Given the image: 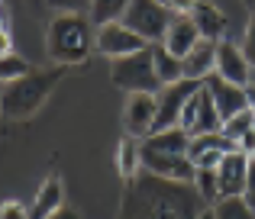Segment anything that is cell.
I'll list each match as a JSON object with an SVG mask.
<instances>
[{
  "label": "cell",
  "instance_id": "obj_19",
  "mask_svg": "<svg viewBox=\"0 0 255 219\" xmlns=\"http://www.w3.org/2000/svg\"><path fill=\"white\" fill-rule=\"evenodd\" d=\"M117 174L123 177L126 184L142 174V142H136V139H129V136L120 139V145H117Z\"/></svg>",
  "mask_w": 255,
  "mask_h": 219
},
{
  "label": "cell",
  "instance_id": "obj_20",
  "mask_svg": "<svg viewBox=\"0 0 255 219\" xmlns=\"http://www.w3.org/2000/svg\"><path fill=\"white\" fill-rule=\"evenodd\" d=\"M152 49V68H155V77L162 87H171V84L184 81V65L181 58H174L165 45H149Z\"/></svg>",
  "mask_w": 255,
  "mask_h": 219
},
{
  "label": "cell",
  "instance_id": "obj_9",
  "mask_svg": "<svg viewBox=\"0 0 255 219\" xmlns=\"http://www.w3.org/2000/svg\"><path fill=\"white\" fill-rule=\"evenodd\" d=\"M142 171L174 184H194V174H197V168L191 164L187 155H162V151L149 148H142Z\"/></svg>",
  "mask_w": 255,
  "mask_h": 219
},
{
  "label": "cell",
  "instance_id": "obj_14",
  "mask_svg": "<svg viewBox=\"0 0 255 219\" xmlns=\"http://www.w3.org/2000/svg\"><path fill=\"white\" fill-rule=\"evenodd\" d=\"M204 87L210 90V97H213V107H217L220 113V119H233L236 113H243V110H249V103H246V90L243 87H236V84H226L223 77H217V74H210L204 81Z\"/></svg>",
  "mask_w": 255,
  "mask_h": 219
},
{
  "label": "cell",
  "instance_id": "obj_10",
  "mask_svg": "<svg viewBox=\"0 0 255 219\" xmlns=\"http://www.w3.org/2000/svg\"><path fill=\"white\" fill-rule=\"evenodd\" d=\"M142 49H149V45H145L132 29H126L123 23H110V26H104V29H97V52L107 55L110 62L129 58V55H136V52H142Z\"/></svg>",
  "mask_w": 255,
  "mask_h": 219
},
{
  "label": "cell",
  "instance_id": "obj_25",
  "mask_svg": "<svg viewBox=\"0 0 255 219\" xmlns=\"http://www.w3.org/2000/svg\"><path fill=\"white\" fill-rule=\"evenodd\" d=\"M26 74H29V65H26L16 52L0 58V84H3V87L13 84V81H19V77H26Z\"/></svg>",
  "mask_w": 255,
  "mask_h": 219
},
{
  "label": "cell",
  "instance_id": "obj_4",
  "mask_svg": "<svg viewBox=\"0 0 255 219\" xmlns=\"http://www.w3.org/2000/svg\"><path fill=\"white\" fill-rule=\"evenodd\" d=\"M171 19H174V13L168 10V3H162V0H129V6H126V13H123L120 23H123L126 29L136 32L145 45H162Z\"/></svg>",
  "mask_w": 255,
  "mask_h": 219
},
{
  "label": "cell",
  "instance_id": "obj_29",
  "mask_svg": "<svg viewBox=\"0 0 255 219\" xmlns=\"http://www.w3.org/2000/svg\"><path fill=\"white\" fill-rule=\"evenodd\" d=\"M243 200L252 207V213H255V158L249 161V181H246V194H243Z\"/></svg>",
  "mask_w": 255,
  "mask_h": 219
},
{
  "label": "cell",
  "instance_id": "obj_30",
  "mask_svg": "<svg viewBox=\"0 0 255 219\" xmlns=\"http://www.w3.org/2000/svg\"><path fill=\"white\" fill-rule=\"evenodd\" d=\"M236 151H243L246 158H255V129H249L243 139L236 142Z\"/></svg>",
  "mask_w": 255,
  "mask_h": 219
},
{
  "label": "cell",
  "instance_id": "obj_6",
  "mask_svg": "<svg viewBox=\"0 0 255 219\" xmlns=\"http://www.w3.org/2000/svg\"><path fill=\"white\" fill-rule=\"evenodd\" d=\"M178 129H184L191 139L210 136V132H220V129H223V119H220L217 107H213V97H210V90H207L204 84H200V87L191 94V100L184 103L181 119H178Z\"/></svg>",
  "mask_w": 255,
  "mask_h": 219
},
{
  "label": "cell",
  "instance_id": "obj_21",
  "mask_svg": "<svg viewBox=\"0 0 255 219\" xmlns=\"http://www.w3.org/2000/svg\"><path fill=\"white\" fill-rule=\"evenodd\" d=\"M187 145H191V136L174 126V129H165V132H152L142 142V148L162 151V155H187Z\"/></svg>",
  "mask_w": 255,
  "mask_h": 219
},
{
  "label": "cell",
  "instance_id": "obj_17",
  "mask_svg": "<svg viewBox=\"0 0 255 219\" xmlns=\"http://www.w3.org/2000/svg\"><path fill=\"white\" fill-rule=\"evenodd\" d=\"M62 200H65L62 181H58L55 174L45 177V181L39 184V190H36V200L29 203V219H49V216H55L58 210H62Z\"/></svg>",
  "mask_w": 255,
  "mask_h": 219
},
{
  "label": "cell",
  "instance_id": "obj_1",
  "mask_svg": "<svg viewBox=\"0 0 255 219\" xmlns=\"http://www.w3.org/2000/svg\"><path fill=\"white\" fill-rule=\"evenodd\" d=\"M207 203L194 190V184H174L162 177L142 174L126 184L117 219H197Z\"/></svg>",
  "mask_w": 255,
  "mask_h": 219
},
{
  "label": "cell",
  "instance_id": "obj_3",
  "mask_svg": "<svg viewBox=\"0 0 255 219\" xmlns=\"http://www.w3.org/2000/svg\"><path fill=\"white\" fill-rule=\"evenodd\" d=\"M65 77V68H49V71H29L26 77L0 87V110L10 119H29L49 103L52 90Z\"/></svg>",
  "mask_w": 255,
  "mask_h": 219
},
{
  "label": "cell",
  "instance_id": "obj_31",
  "mask_svg": "<svg viewBox=\"0 0 255 219\" xmlns=\"http://www.w3.org/2000/svg\"><path fill=\"white\" fill-rule=\"evenodd\" d=\"M3 55H13V36L10 29H0V58Z\"/></svg>",
  "mask_w": 255,
  "mask_h": 219
},
{
  "label": "cell",
  "instance_id": "obj_18",
  "mask_svg": "<svg viewBox=\"0 0 255 219\" xmlns=\"http://www.w3.org/2000/svg\"><path fill=\"white\" fill-rule=\"evenodd\" d=\"M181 65H184V81L204 84L207 77L213 74V65H217V42H204V39H200Z\"/></svg>",
  "mask_w": 255,
  "mask_h": 219
},
{
  "label": "cell",
  "instance_id": "obj_35",
  "mask_svg": "<svg viewBox=\"0 0 255 219\" xmlns=\"http://www.w3.org/2000/svg\"><path fill=\"white\" fill-rule=\"evenodd\" d=\"M252 129H255V123H252Z\"/></svg>",
  "mask_w": 255,
  "mask_h": 219
},
{
  "label": "cell",
  "instance_id": "obj_7",
  "mask_svg": "<svg viewBox=\"0 0 255 219\" xmlns=\"http://www.w3.org/2000/svg\"><path fill=\"white\" fill-rule=\"evenodd\" d=\"M155 113H158V100L155 94H129L123 107V129L129 139L145 142L155 132Z\"/></svg>",
  "mask_w": 255,
  "mask_h": 219
},
{
  "label": "cell",
  "instance_id": "obj_36",
  "mask_svg": "<svg viewBox=\"0 0 255 219\" xmlns=\"http://www.w3.org/2000/svg\"><path fill=\"white\" fill-rule=\"evenodd\" d=\"M0 113H3V110H0Z\"/></svg>",
  "mask_w": 255,
  "mask_h": 219
},
{
  "label": "cell",
  "instance_id": "obj_8",
  "mask_svg": "<svg viewBox=\"0 0 255 219\" xmlns=\"http://www.w3.org/2000/svg\"><path fill=\"white\" fill-rule=\"evenodd\" d=\"M200 84L197 81H178L171 84V87H162L155 94L158 100V113H155V132H165V129H174L181 119V110H184V103L191 100V94L197 90Z\"/></svg>",
  "mask_w": 255,
  "mask_h": 219
},
{
  "label": "cell",
  "instance_id": "obj_26",
  "mask_svg": "<svg viewBox=\"0 0 255 219\" xmlns=\"http://www.w3.org/2000/svg\"><path fill=\"white\" fill-rule=\"evenodd\" d=\"M213 210H217V219H255L252 207L243 200V197H230V200H220Z\"/></svg>",
  "mask_w": 255,
  "mask_h": 219
},
{
  "label": "cell",
  "instance_id": "obj_11",
  "mask_svg": "<svg viewBox=\"0 0 255 219\" xmlns=\"http://www.w3.org/2000/svg\"><path fill=\"white\" fill-rule=\"evenodd\" d=\"M230 151H236V145L223 136V132H210V136H197L187 145V158L197 171H217Z\"/></svg>",
  "mask_w": 255,
  "mask_h": 219
},
{
  "label": "cell",
  "instance_id": "obj_2",
  "mask_svg": "<svg viewBox=\"0 0 255 219\" xmlns=\"http://www.w3.org/2000/svg\"><path fill=\"white\" fill-rule=\"evenodd\" d=\"M97 45V32L87 13H55L45 26V55L55 68L81 65Z\"/></svg>",
  "mask_w": 255,
  "mask_h": 219
},
{
  "label": "cell",
  "instance_id": "obj_13",
  "mask_svg": "<svg viewBox=\"0 0 255 219\" xmlns=\"http://www.w3.org/2000/svg\"><path fill=\"white\" fill-rule=\"evenodd\" d=\"M249 161L243 151H230L217 168V184H220V200L246 194V181H249Z\"/></svg>",
  "mask_w": 255,
  "mask_h": 219
},
{
  "label": "cell",
  "instance_id": "obj_22",
  "mask_svg": "<svg viewBox=\"0 0 255 219\" xmlns=\"http://www.w3.org/2000/svg\"><path fill=\"white\" fill-rule=\"evenodd\" d=\"M126 6H129V0H91V6H87V19H91L97 29H104V26L123 19Z\"/></svg>",
  "mask_w": 255,
  "mask_h": 219
},
{
  "label": "cell",
  "instance_id": "obj_28",
  "mask_svg": "<svg viewBox=\"0 0 255 219\" xmlns=\"http://www.w3.org/2000/svg\"><path fill=\"white\" fill-rule=\"evenodd\" d=\"M0 219H29V207L19 200H3L0 203Z\"/></svg>",
  "mask_w": 255,
  "mask_h": 219
},
{
  "label": "cell",
  "instance_id": "obj_16",
  "mask_svg": "<svg viewBox=\"0 0 255 219\" xmlns=\"http://www.w3.org/2000/svg\"><path fill=\"white\" fill-rule=\"evenodd\" d=\"M191 19H194V26H197V32H200L204 42H223V36H226V13L220 10L217 3H194Z\"/></svg>",
  "mask_w": 255,
  "mask_h": 219
},
{
  "label": "cell",
  "instance_id": "obj_5",
  "mask_svg": "<svg viewBox=\"0 0 255 219\" xmlns=\"http://www.w3.org/2000/svg\"><path fill=\"white\" fill-rule=\"evenodd\" d=\"M110 77L126 94H158V90H162V84H158V77H155V68H152V49H142L129 58L113 62Z\"/></svg>",
  "mask_w": 255,
  "mask_h": 219
},
{
  "label": "cell",
  "instance_id": "obj_23",
  "mask_svg": "<svg viewBox=\"0 0 255 219\" xmlns=\"http://www.w3.org/2000/svg\"><path fill=\"white\" fill-rule=\"evenodd\" d=\"M194 190L200 194V200H204L207 207H217V203H220L217 171H197V174H194Z\"/></svg>",
  "mask_w": 255,
  "mask_h": 219
},
{
  "label": "cell",
  "instance_id": "obj_32",
  "mask_svg": "<svg viewBox=\"0 0 255 219\" xmlns=\"http://www.w3.org/2000/svg\"><path fill=\"white\" fill-rule=\"evenodd\" d=\"M49 219H78V213H75V210H68V207H62L55 216H49Z\"/></svg>",
  "mask_w": 255,
  "mask_h": 219
},
{
  "label": "cell",
  "instance_id": "obj_34",
  "mask_svg": "<svg viewBox=\"0 0 255 219\" xmlns=\"http://www.w3.org/2000/svg\"><path fill=\"white\" fill-rule=\"evenodd\" d=\"M197 219H217V210H213V207H204L197 213Z\"/></svg>",
  "mask_w": 255,
  "mask_h": 219
},
{
  "label": "cell",
  "instance_id": "obj_33",
  "mask_svg": "<svg viewBox=\"0 0 255 219\" xmlns=\"http://www.w3.org/2000/svg\"><path fill=\"white\" fill-rule=\"evenodd\" d=\"M246 103H249V110L255 113V84H249V87H246Z\"/></svg>",
  "mask_w": 255,
  "mask_h": 219
},
{
  "label": "cell",
  "instance_id": "obj_24",
  "mask_svg": "<svg viewBox=\"0 0 255 219\" xmlns=\"http://www.w3.org/2000/svg\"><path fill=\"white\" fill-rule=\"evenodd\" d=\"M252 123H255V113H252V110H243V113H236L233 119H226V123H223V129H220V132H223V136L230 139L233 145H236L239 139H243L246 132L252 129Z\"/></svg>",
  "mask_w": 255,
  "mask_h": 219
},
{
  "label": "cell",
  "instance_id": "obj_15",
  "mask_svg": "<svg viewBox=\"0 0 255 219\" xmlns=\"http://www.w3.org/2000/svg\"><path fill=\"white\" fill-rule=\"evenodd\" d=\"M197 42H200V32H197V26H194L191 16H174L168 32H165V39H162V45L171 52L174 58H181V62L191 55V49Z\"/></svg>",
  "mask_w": 255,
  "mask_h": 219
},
{
  "label": "cell",
  "instance_id": "obj_27",
  "mask_svg": "<svg viewBox=\"0 0 255 219\" xmlns=\"http://www.w3.org/2000/svg\"><path fill=\"white\" fill-rule=\"evenodd\" d=\"M243 55H246V62L255 68V6H252V13H249V23H246V36H243Z\"/></svg>",
  "mask_w": 255,
  "mask_h": 219
},
{
  "label": "cell",
  "instance_id": "obj_12",
  "mask_svg": "<svg viewBox=\"0 0 255 219\" xmlns=\"http://www.w3.org/2000/svg\"><path fill=\"white\" fill-rule=\"evenodd\" d=\"M213 74L223 77L226 84H236V87H249V77H252V65L246 62L243 49L233 45L230 39L217 42V65H213Z\"/></svg>",
  "mask_w": 255,
  "mask_h": 219
}]
</instances>
